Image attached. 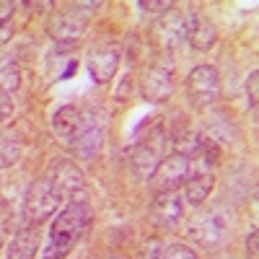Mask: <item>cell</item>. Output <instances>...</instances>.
I'll use <instances>...</instances> for the list:
<instances>
[{"instance_id":"cell-1","label":"cell","mask_w":259,"mask_h":259,"mask_svg":"<svg viewBox=\"0 0 259 259\" xmlns=\"http://www.w3.org/2000/svg\"><path fill=\"white\" fill-rule=\"evenodd\" d=\"M89 226H91V207L85 202V194L78 192L52 221L50 241H47L45 251H41V259H65L75 249V244L83 239Z\"/></svg>"},{"instance_id":"cell-2","label":"cell","mask_w":259,"mask_h":259,"mask_svg":"<svg viewBox=\"0 0 259 259\" xmlns=\"http://www.w3.org/2000/svg\"><path fill=\"white\" fill-rule=\"evenodd\" d=\"M171 143V135L163 133V127H156L153 133H148L145 140L133 150V171L138 179H150L158 163L166 158V148Z\"/></svg>"},{"instance_id":"cell-3","label":"cell","mask_w":259,"mask_h":259,"mask_svg":"<svg viewBox=\"0 0 259 259\" xmlns=\"http://www.w3.org/2000/svg\"><path fill=\"white\" fill-rule=\"evenodd\" d=\"M187 231L202 249H218L228 236V215H223V210L218 207L202 210L189 221Z\"/></svg>"},{"instance_id":"cell-4","label":"cell","mask_w":259,"mask_h":259,"mask_svg":"<svg viewBox=\"0 0 259 259\" xmlns=\"http://www.w3.org/2000/svg\"><path fill=\"white\" fill-rule=\"evenodd\" d=\"M57 207H60V197L52 192L47 177H39L24 197V215L29 226H41L47 218H52Z\"/></svg>"},{"instance_id":"cell-5","label":"cell","mask_w":259,"mask_h":259,"mask_svg":"<svg viewBox=\"0 0 259 259\" xmlns=\"http://www.w3.org/2000/svg\"><path fill=\"white\" fill-rule=\"evenodd\" d=\"M221 94V78L212 65H197L187 78V96L194 106H210Z\"/></svg>"},{"instance_id":"cell-6","label":"cell","mask_w":259,"mask_h":259,"mask_svg":"<svg viewBox=\"0 0 259 259\" xmlns=\"http://www.w3.org/2000/svg\"><path fill=\"white\" fill-rule=\"evenodd\" d=\"M45 177H47L52 192L60 197V202H62V200H70L73 194H78V192L83 189V184H85L83 171H80L70 158H57V161L47 168Z\"/></svg>"},{"instance_id":"cell-7","label":"cell","mask_w":259,"mask_h":259,"mask_svg":"<svg viewBox=\"0 0 259 259\" xmlns=\"http://www.w3.org/2000/svg\"><path fill=\"white\" fill-rule=\"evenodd\" d=\"M187 177H189V158L179 156V153H168L153 171L150 182H153L156 192H174V189L184 187Z\"/></svg>"},{"instance_id":"cell-8","label":"cell","mask_w":259,"mask_h":259,"mask_svg":"<svg viewBox=\"0 0 259 259\" xmlns=\"http://www.w3.org/2000/svg\"><path fill=\"white\" fill-rule=\"evenodd\" d=\"M85 68H89V73L96 83L112 80V75L119 68V47L114 41H101V45L91 47L89 57H85Z\"/></svg>"},{"instance_id":"cell-9","label":"cell","mask_w":259,"mask_h":259,"mask_svg":"<svg viewBox=\"0 0 259 259\" xmlns=\"http://www.w3.org/2000/svg\"><path fill=\"white\" fill-rule=\"evenodd\" d=\"M189 163H197V168L192 171V177L184 182V197L189 205H202L210 192L215 187V174H212V163L205 161L202 156H192Z\"/></svg>"},{"instance_id":"cell-10","label":"cell","mask_w":259,"mask_h":259,"mask_svg":"<svg viewBox=\"0 0 259 259\" xmlns=\"http://www.w3.org/2000/svg\"><path fill=\"white\" fill-rule=\"evenodd\" d=\"M171 94H174V73L166 65L156 62L143 73V96L148 101H166Z\"/></svg>"},{"instance_id":"cell-11","label":"cell","mask_w":259,"mask_h":259,"mask_svg":"<svg viewBox=\"0 0 259 259\" xmlns=\"http://www.w3.org/2000/svg\"><path fill=\"white\" fill-rule=\"evenodd\" d=\"M184 215V200L174 192H158L150 205V218L163 228H174Z\"/></svg>"},{"instance_id":"cell-12","label":"cell","mask_w":259,"mask_h":259,"mask_svg":"<svg viewBox=\"0 0 259 259\" xmlns=\"http://www.w3.org/2000/svg\"><path fill=\"white\" fill-rule=\"evenodd\" d=\"M189 21H192V13H184V11H174V8H171L161 24H156V36L161 39V45H163V47H177L179 41H184Z\"/></svg>"},{"instance_id":"cell-13","label":"cell","mask_w":259,"mask_h":259,"mask_svg":"<svg viewBox=\"0 0 259 259\" xmlns=\"http://www.w3.org/2000/svg\"><path fill=\"white\" fill-rule=\"evenodd\" d=\"M83 127H85V119H83V114L75 109V106H62V109H57L55 117H52L55 135H57L62 143H68V145H73V143L80 138Z\"/></svg>"},{"instance_id":"cell-14","label":"cell","mask_w":259,"mask_h":259,"mask_svg":"<svg viewBox=\"0 0 259 259\" xmlns=\"http://www.w3.org/2000/svg\"><path fill=\"white\" fill-rule=\"evenodd\" d=\"M189 41V47L192 50H197V52H205L215 45V39H218V31H215V24L212 21H207L205 16H197V13H192V21H189V26H187V36Z\"/></svg>"},{"instance_id":"cell-15","label":"cell","mask_w":259,"mask_h":259,"mask_svg":"<svg viewBox=\"0 0 259 259\" xmlns=\"http://www.w3.org/2000/svg\"><path fill=\"white\" fill-rule=\"evenodd\" d=\"M85 29V16H80L78 11H65L57 13L50 24V31L57 41H75Z\"/></svg>"},{"instance_id":"cell-16","label":"cell","mask_w":259,"mask_h":259,"mask_svg":"<svg viewBox=\"0 0 259 259\" xmlns=\"http://www.w3.org/2000/svg\"><path fill=\"white\" fill-rule=\"evenodd\" d=\"M39 249V226L21 228L8 246V259H34Z\"/></svg>"},{"instance_id":"cell-17","label":"cell","mask_w":259,"mask_h":259,"mask_svg":"<svg viewBox=\"0 0 259 259\" xmlns=\"http://www.w3.org/2000/svg\"><path fill=\"white\" fill-rule=\"evenodd\" d=\"M101 143H104V130L99 127V124H89L85 122V127H83V133H80V138L70 145L75 153L80 156V158H91L96 150L101 148Z\"/></svg>"},{"instance_id":"cell-18","label":"cell","mask_w":259,"mask_h":259,"mask_svg":"<svg viewBox=\"0 0 259 259\" xmlns=\"http://www.w3.org/2000/svg\"><path fill=\"white\" fill-rule=\"evenodd\" d=\"M21 89V68L11 55L0 52V91L13 94Z\"/></svg>"},{"instance_id":"cell-19","label":"cell","mask_w":259,"mask_h":259,"mask_svg":"<svg viewBox=\"0 0 259 259\" xmlns=\"http://www.w3.org/2000/svg\"><path fill=\"white\" fill-rule=\"evenodd\" d=\"M18 156H21V145H18V143H13V140L3 143V145H0V168L16 163Z\"/></svg>"},{"instance_id":"cell-20","label":"cell","mask_w":259,"mask_h":259,"mask_svg":"<svg viewBox=\"0 0 259 259\" xmlns=\"http://www.w3.org/2000/svg\"><path fill=\"white\" fill-rule=\"evenodd\" d=\"M161 259H197V254H194L189 246L184 244H174V246H168L161 251Z\"/></svg>"},{"instance_id":"cell-21","label":"cell","mask_w":259,"mask_h":259,"mask_svg":"<svg viewBox=\"0 0 259 259\" xmlns=\"http://www.w3.org/2000/svg\"><path fill=\"white\" fill-rule=\"evenodd\" d=\"M140 8L150 11V13H168L174 8V3L171 0H140Z\"/></svg>"},{"instance_id":"cell-22","label":"cell","mask_w":259,"mask_h":259,"mask_svg":"<svg viewBox=\"0 0 259 259\" xmlns=\"http://www.w3.org/2000/svg\"><path fill=\"white\" fill-rule=\"evenodd\" d=\"M246 96H249V106L256 109V99H259V75L251 73L249 75V83H246Z\"/></svg>"},{"instance_id":"cell-23","label":"cell","mask_w":259,"mask_h":259,"mask_svg":"<svg viewBox=\"0 0 259 259\" xmlns=\"http://www.w3.org/2000/svg\"><path fill=\"white\" fill-rule=\"evenodd\" d=\"M13 114V101L6 91H0V122H8Z\"/></svg>"},{"instance_id":"cell-24","label":"cell","mask_w":259,"mask_h":259,"mask_svg":"<svg viewBox=\"0 0 259 259\" xmlns=\"http://www.w3.org/2000/svg\"><path fill=\"white\" fill-rule=\"evenodd\" d=\"M246 254H249V259H259V233H256V228H251L249 239H246Z\"/></svg>"},{"instance_id":"cell-25","label":"cell","mask_w":259,"mask_h":259,"mask_svg":"<svg viewBox=\"0 0 259 259\" xmlns=\"http://www.w3.org/2000/svg\"><path fill=\"white\" fill-rule=\"evenodd\" d=\"M13 3H0V24H8V18L13 16Z\"/></svg>"},{"instance_id":"cell-26","label":"cell","mask_w":259,"mask_h":259,"mask_svg":"<svg viewBox=\"0 0 259 259\" xmlns=\"http://www.w3.org/2000/svg\"><path fill=\"white\" fill-rule=\"evenodd\" d=\"M13 36V29H11V24H0V45H6V41Z\"/></svg>"},{"instance_id":"cell-27","label":"cell","mask_w":259,"mask_h":259,"mask_svg":"<svg viewBox=\"0 0 259 259\" xmlns=\"http://www.w3.org/2000/svg\"><path fill=\"white\" fill-rule=\"evenodd\" d=\"M26 6H29V8H36V11H39V8H52V3H26Z\"/></svg>"},{"instance_id":"cell-28","label":"cell","mask_w":259,"mask_h":259,"mask_svg":"<svg viewBox=\"0 0 259 259\" xmlns=\"http://www.w3.org/2000/svg\"><path fill=\"white\" fill-rule=\"evenodd\" d=\"M109 259H119V256H109Z\"/></svg>"}]
</instances>
